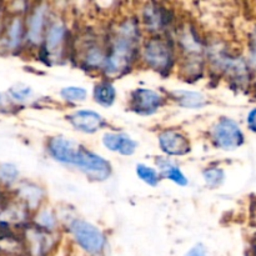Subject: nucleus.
Returning a JSON list of instances; mask_svg holds the SVG:
<instances>
[{
    "label": "nucleus",
    "instance_id": "obj_1",
    "mask_svg": "<svg viewBox=\"0 0 256 256\" xmlns=\"http://www.w3.org/2000/svg\"><path fill=\"white\" fill-rule=\"evenodd\" d=\"M48 148L55 160L79 168L92 179L102 182L112 174V165L104 158L78 145L72 140L62 136L52 138Z\"/></svg>",
    "mask_w": 256,
    "mask_h": 256
},
{
    "label": "nucleus",
    "instance_id": "obj_2",
    "mask_svg": "<svg viewBox=\"0 0 256 256\" xmlns=\"http://www.w3.org/2000/svg\"><path fill=\"white\" fill-rule=\"evenodd\" d=\"M140 30L135 20H124L112 30L104 70L110 76L122 74L134 62L139 45Z\"/></svg>",
    "mask_w": 256,
    "mask_h": 256
},
{
    "label": "nucleus",
    "instance_id": "obj_3",
    "mask_svg": "<svg viewBox=\"0 0 256 256\" xmlns=\"http://www.w3.org/2000/svg\"><path fill=\"white\" fill-rule=\"evenodd\" d=\"M142 58L149 68L156 72H168L174 62V49L166 39L154 38L145 44Z\"/></svg>",
    "mask_w": 256,
    "mask_h": 256
},
{
    "label": "nucleus",
    "instance_id": "obj_4",
    "mask_svg": "<svg viewBox=\"0 0 256 256\" xmlns=\"http://www.w3.org/2000/svg\"><path fill=\"white\" fill-rule=\"evenodd\" d=\"M72 235L82 250L90 255H99L104 250L105 236L98 228L84 220H74L70 225Z\"/></svg>",
    "mask_w": 256,
    "mask_h": 256
},
{
    "label": "nucleus",
    "instance_id": "obj_5",
    "mask_svg": "<svg viewBox=\"0 0 256 256\" xmlns=\"http://www.w3.org/2000/svg\"><path fill=\"white\" fill-rule=\"evenodd\" d=\"M212 140L222 149L234 150L242 145L244 134L234 120L222 119L212 129Z\"/></svg>",
    "mask_w": 256,
    "mask_h": 256
},
{
    "label": "nucleus",
    "instance_id": "obj_6",
    "mask_svg": "<svg viewBox=\"0 0 256 256\" xmlns=\"http://www.w3.org/2000/svg\"><path fill=\"white\" fill-rule=\"evenodd\" d=\"M25 242L30 256H46L55 244V239L50 232L39 226L26 230Z\"/></svg>",
    "mask_w": 256,
    "mask_h": 256
},
{
    "label": "nucleus",
    "instance_id": "obj_7",
    "mask_svg": "<svg viewBox=\"0 0 256 256\" xmlns=\"http://www.w3.org/2000/svg\"><path fill=\"white\" fill-rule=\"evenodd\" d=\"M162 98L149 89H136L130 95V109L142 115L156 112L162 105Z\"/></svg>",
    "mask_w": 256,
    "mask_h": 256
},
{
    "label": "nucleus",
    "instance_id": "obj_8",
    "mask_svg": "<svg viewBox=\"0 0 256 256\" xmlns=\"http://www.w3.org/2000/svg\"><path fill=\"white\" fill-rule=\"evenodd\" d=\"M160 149L168 155L182 156L190 152V142L184 134L175 130H165L159 135Z\"/></svg>",
    "mask_w": 256,
    "mask_h": 256
},
{
    "label": "nucleus",
    "instance_id": "obj_9",
    "mask_svg": "<svg viewBox=\"0 0 256 256\" xmlns=\"http://www.w3.org/2000/svg\"><path fill=\"white\" fill-rule=\"evenodd\" d=\"M48 9L45 5H39L35 8L30 14L26 24V36L32 44L36 45L42 42L45 32V25H46Z\"/></svg>",
    "mask_w": 256,
    "mask_h": 256
},
{
    "label": "nucleus",
    "instance_id": "obj_10",
    "mask_svg": "<svg viewBox=\"0 0 256 256\" xmlns=\"http://www.w3.org/2000/svg\"><path fill=\"white\" fill-rule=\"evenodd\" d=\"M68 119L75 129L86 132V134H92V132H98L104 124L102 115L92 112V110H79L70 115Z\"/></svg>",
    "mask_w": 256,
    "mask_h": 256
},
{
    "label": "nucleus",
    "instance_id": "obj_11",
    "mask_svg": "<svg viewBox=\"0 0 256 256\" xmlns=\"http://www.w3.org/2000/svg\"><path fill=\"white\" fill-rule=\"evenodd\" d=\"M142 19H144L145 26L149 32H158L164 30L170 22V14L166 9L162 8L160 5L148 4L142 12Z\"/></svg>",
    "mask_w": 256,
    "mask_h": 256
},
{
    "label": "nucleus",
    "instance_id": "obj_12",
    "mask_svg": "<svg viewBox=\"0 0 256 256\" xmlns=\"http://www.w3.org/2000/svg\"><path fill=\"white\" fill-rule=\"evenodd\" d=\"M102 142L109 150L115 152H120L122 155L134 154L138 144L132 139L124 134H112L108 132L102 138Z\"/></svg>",
    "mask_w": 256,
    "mask_h": 256
},
{
    "label": "nucleus",
    "instance_id": "obj_13",
    "mask_svg": "<svg viewBox=\"0 0 256 256\" xmlns=\"http://www.w3.org/2000/svg\"><path fill=\"white\" fill-rule=\"evenodd\" d=\"M66 39V28L62 22H54L45 34V52L48 54H59Z\"/></svg>",
    "mask_w": 256,
    "mask_h": 256
},
{
    "label": "nucleus",
    "instance_id": "obj_14",
    "mask_svg": "<svg viewBox=\"0 0 256 256\" xmlns=\"http://www.w3.org/2000/svg\"><path fill=\"white\" fill-rule=\"evenodd\" d=\"M25 35V24L22 18H12L5 29V42L8 49L15 50L22 45Z\"/></svg>",
    "mask_w": 256,
    "mask_h": 256
},
{
    "label": "nucleus",
    "instance_id": "obj_15",
    "mask_svg": "<svg viewBox=\"0 0 256 256\" xmlns=\"http://www.w3.org/2000/svg\"><path fill=\"white\" fill-rule=\"evenodd\" d=\"M172 94H174L178 102L185 108H192V109H195V108H202L206 102V100H205L204 95L202 92L179 90V92H174Z\"/></svg>",
    "mask_w": 256,
    "mask_h": 256
},
{
    "label": "nucleus",
    "instance_id": "obj_16",
    "mask_svg": "<svg viewBox=\"0 0 256 256\" xmlns=\"http://www.w3.org/2000/svg\"><path fill=\"white\" fill-rule=\"evenodd\" d=\"M115 96H116V92H115V88L112 86V82H102L95 86L94 98L100 105L110 106L114 102Z\"/></svg>",
    "mask_w": 256,
    "mask_h": 256
},
{
    "label": "nucleus",
    "instance_id": "obj_17",
    "mask_svg": "<svg viewBox=\"0 0 256 256\" xmlns=\"http://www.w3.org/2000/svg\"><path fill=\"white\" fill-rule=\"evenodd\" d=\"M19 195L22 198V202L28 205V208L34 209L39 205L40 200H42V192L38 186L32 184H26L19 190Z\"/></svg>",
    "mask_w": 256,
    "mask_h": 256
},
{
    "label": "nucleus",
    "instance_id": "obj_18",
    "mask_svg": "<svg viewBox=\"0 0 256 256\" xmlns=\"http://www.w3.org/2000/svg\"><path fill=\"white\" fill-rule=\"evenodd\" d=\"M160 168H162V172H164L165 176L169 180H172V182H174L175 184L182 185V186L188 184L186 178H185L184 174L180 172L179 168L174 166V165L170 164L169 162H160Z\"/></svg>",
    "mask_w": 256,
    "mask_h": 256
},
{
    "label": "nucleus",
    "instance_id": "obj_19",
    "mask_svg": "<svg viewBox=\"0 0 256 256\" xmlns=\"http://www.w3.org/2000/svg\"><path fill=\"white\" fill-rule=\"evenodd\" d=\"M60 95L69 102H80L86 99V90L84 88L69 86L64 88L60 92Z\"/></svg>",
    "mask_w": 256,
    "mask_h": 256
},
{
    "label": "nucleus",
    "instance_id": "obj_20",
    "mask_svg": "<svg viewBox=\"0 0 256 256\" xmlns=\"http://www.w3.org/2000/svg\"><path fill=\"white\" fill-rule=\"evenodd\" d=\"M136 174L140 179L144 182H146L148 185H156L159 182V176H158V172H155L152 168L146 166L144 164H140L136 166Z\"/></svg>",
    "mask_w": 256,
    "mask_h": 256
},
{
    "label": "nucleus",
    "instance_id": "obj_21",
    "mask_svg": "<svg viewBox=\"0 0 256 256\" xmlns=\"http://www.w3.org/2000/svg\"><path fill=\"white\" fill-rule=\"evenodd\" d=\"M19 176L16 166L12 164H2L0 166V182L4 185H10L15 182V180Z\"/></svg>",
    "mask_w": 256,
    "mask_h": 256
},
{
    "label": "nucleus",
    "instance_id": "obj_22",
    "mask_svg": "<svg viewBox=\"0 0 256 256\" xmlns=\"http://www.w3.org/2000/svg\"><path fill=\"white\" fill-rule=\"evenodd\" d=\"M224 172L219 168H210L204 172V179L209 186H218L224 180Z\"/></svg>",
    "mask_w": 256,
    "mask_h": 256
},
{
    "label": "nucleus",
    "instance_id": "obj_23",
    "mask_svg": "<svg viewBox=\"0 0 256 256\" xmlns=\"http://www.w3.org/2000/svg\"><path fill=\"white\" fill-rule=\"evenodd\" d=\"M55 224V218L54 215L52 214L50 212H40L39 218H38V226L42 228V229L48 230V232H52L54 229Z\"/></svg>",
    "mask_w": 256,
    "mask_h": 256
},
{
    "label": "nucleus",
    "instance_id": "obj_24",
    "mask_svg": "<svg viewBox=\"0 0 256 256\" xmlns=\"http://www.w3.org/2000/svg\"><path fill=\"white\" fill-rule=\"evenodd\" d=\"M32 89H30L29 86H25V85L22 84H18L10 89V94H12V96L14 98V99L20 100V102L28 99V98L32 95Z\"/></svg>",
    "mask_w": 256,
    "mask_h": 256
},
{
    "label": "nucleus",
    "instance_id": "obj_25",
    "mask_svg": "<svg viewBox=\"0 0 256 256\" xmlns=\"http://www.w3.org/2000/svg\"><path fill=\"white\" fill-rule=\"evenodd\" d=\"M185 256H206V249L204 248V245L198 244L194 248H192Z\"/></svg>",
    "mask_w": 256,
    "mask_h": 256
},
{
    "label": "nucleus",
    "instance_id": "obj_26",
    "mask_svg": "<svg viewBox=\"0 0 256 256\" xmlns=\"http://www.w3.org/2000/svg\"><path fill=\"white\" fill-rule=\"evenodd\" d=\"M248 126L252 132H256V109H252L248 115Z\"/></svg>",
    "mask_w": 256,
    "mask_h": 256
},
{
    "label": "nucleus",
    "instance_id": "obj_27",
    "mask_svg": "<svg viewBox=\"0 0 256 256\" xmlns=\"http://www.w3.org/2000/svg\"><path fill=\"white\" fill-rule=\"evenodd\" d=\"M250 64H252V66L256 69V42L254 46L252 48V50H250V59H249Z\"/></svg>",
    "mask_w": 256,
    "mask_h": 256
},
{
    "label": "nucleus",
    "instance_id": "obj_28",
    "mask_svg": "<svg viewBox=\"0 0 256 256\" xmlns=\"http://www.w3.org/2000/svg\"><path fill=\"white\" fill-rule=\"evenodd\" d=\"M0 102H2V96H0Z\"/></svg>",
    "mask_w": 256,
    "mask_h": 256
}]
</instances>
